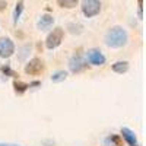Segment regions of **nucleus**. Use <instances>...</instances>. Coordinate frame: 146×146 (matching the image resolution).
Wrapping results in <instances>:
<instances>
[{
    "label": "nucleus",
    "mask_w": 146,
    "mask_h": 146,
    "mask_svg": "<svg viewBox=\"0 0 146 146\" xmlns=\"http://www.w3.org/2000/svg\"><path fill=\"white\" fill-rule=\"evenodd\" d=\"M129 41L127 31L121 27H113L105 34V44L111 48H121Z\"/></svg>",
    "instance_id": "obj_1"
},
{
    "label": "nucleus",
    "mask_w": 146,
    "mask_h": 146,
    "mask_svg": "<svg viewBox=\"0 0 146 146\" xmlns=\"http://www.w3.org/2000/svg\"><path fill=\"white\" fill-rule=\"evenodd\" d=\"M63 36H64V31L63 28H54L50 34H48L47 40H45V47L48 48V50H54V48H57L60 44H62L63 41Z\"/></svg>",
    "instance_id": "obj_2"
},
{
    "label": "nucleus",
    "mask_w": 146,
    "mask_h": 146,
    "mask_svg": "<svg viewBox=\"0 0 146 146\" xmlns=\"http://www.w3.org/2000/svg\"><path fill=\"white\" fill-rule=\"evenodd\" d=\"M82 13L86 18H94L101 12L100 0H82Z\"/></svg>",
    "instance_id": "obj_3"
},
{
    "label": "nucleus",
    "mask_w": 146,
    "mask_h": 146,
    "mask_svg": "<svg viewBox=\"0 0 146 146\" xmlns=\"http://www.w3.org/2000/svg\"><path fill=\"white\" fill-rule=\"evenodd\" d=\"M42 72H44V62L38 57H34L25 64V73L29 76H36Z\"/></svg>",
    "instance_id": "obj_4"
},
{
    "label": "nucleus",
    "mask_w": 146,
    "mask_h": 146,
    "mask_svg": "<svg viewBox=\"0 0 146 146\" xmlns=\"http://www.w3.org/2000/svg\"><path fill=\"white\" fill-rule=\"evenodd\" d=\"M69 69L72 73H80L83 70L88 69V62L85 60L82 56H73L70 60H69Z\"/></svg>",
    "instance_id": "obj_5"
},
{
    "label": "nucleus",
    "mask_w": 146,
    "mask_h": 146,
    "mask_svg": "<svg viewBox=\"0 0 146 146\" xmlns=\"http://www.w3.org/2000/svg\"><path fill=\"white\" fill-rule=\"evenodd\" d=\"M15 53V44L10 38H0V57L9 58Z\"/></svg>",
    "instance_id": "obj_6"
},
{
    "label": "nucleus",
    "mask_w": 146,
    "mask_h": 146,
    "mask_svg": "<svg viewBox=\"0 0 146 146\" xmlns=\"http://www.w3.org/2000/svg\"><path fill=\"white\" fill-rule=\"evenodd\" d=\"M86 58H88V62H89L92 66H102V64H105V56H104L100 50H96V48L88 50Z\"/></svg>",
    "instance_id": "obj_7"
},
{
    "label": "nucleus",
    "mask_w": 146,
    "mask_h": 146,
    "mask_svg": "<svg viewBox=\"0 0 146 146\" xmlns=\"http://www.w3.org/2000/svg\"><path fill=\"white\" fill-rule=\"evenodd\" d=\"M121 139H124L129 143V146H136L137 145V139H136L135 131H131L129 127L121 129Z\"/></svg>",
    "instance_id": "obj_8"
},
{
    "label": "nucleus",
    "mask_w": 146,
    "mask_h": 146,
    "mask_svg": "<svg viewBox=\"0 0 146 146\" xmlns=\"http://www.w3.org/2000/svg\"><path fill=\"white\" fill-rule=\"evenodd\" d=\"M53 23H54V18L51 15H42L36 25H38L40 31H47V29H50L53 27Z\"/></svg>",
    "instance_id": "obj_9"
},
{
    "label": "nucleus",
    "mask_w": 146,
    "mask_h": 146,
    "mask_svg": "<svg viewBox=\"0 0 146 146\" xmlns=\"http://www.w3.org/2000/svg\"><path fill=\"white\" fill-rule=\"evenodd\" d=\"M105 146H123V139L120 135H110L104 140Z\"/></svg>",
    "instance_id": "obj_10"
},
{
    "label": "nucleus",
    "mask_w": 146,
    "mask_h": 146,
    "mask_svg": "<svg viewBox=\"0 0 146 146\" xmlns=\"http://www.w3.org/2000/svg\"><path fill=\"white\" fill-rule=\"evenodd\" d=\"M13 88H15V92L18 94V95H23L28 89H29V83H23V82H21V80H13Z\"/></svg>",
    "instance_id": "obj_11"
},
{
    "label": "nucleus",
    "mask_w": 146,
    "mask_h": 146,
    "mask_svg": "<svg viewBox=\"0 0 146 146\" xmlns=\"http://www.w3.org/2000/svg\"><path fill=\"white\" fill-rule=\"evenodd\" d=\"M111 69H113V72L118 73V75H123V73H126L129 70V63L127 62H115Z\"/></svg>",
    "instance_id": "obj_12"
},
{
    "label": "nucleus",
    "mask_w": 146,
    "mask_h": 146,
    "mask_svg": "<svg viewBox=\"0 0 146 146\" xmlns=\"http://www.w3.org/2000/svg\"><path fill=\"white\" fill-rule=\"evenodd\" d=\"M22 12H23V0H19V2L16 3L15 10H13V23H15V25L18 23V21H19V18L22 15Z\"/></svg>",
    "instance_id": "obj_13"
},
{
    "label": "nucleus",
    "mask_w": 146,
    "mask_h": 146,
    "mask_svg": "<svg viewBox=\"0 0 146 146\" xmlns=\"http://www.w3.org/2000/svg\"><path fill=\"white\" fill-rule=\"evenodd\" d=\"M78 2L79 0H57V5L64 9H73V7H76Z\"/></svg>",
    "instance_id": "obj_14"
},
{
    "label": "nucleus",
    "mask_w": 146,
    "mask_h": 146,
    "mask_svg": "<svg viewBox=\"0 0 146 146\" xmlns=\"http://www.w3.org/2000/svg\"><path fill=\"white\" fill-rule=\"evenodd\" d=\"M66 78H67V72H64V70H58V72H56L54 75L51 76V80H53L54 83H58V82H63Z\"/></svg>",
    "instance_id": "obj_15"
},
{
    "label": "nucleus",
    "mask_w": 146,
    "mask_h": 146,
    "mask_svg": "<svg viewBox=\"0 0 146 146\" xmlns=\"http://www.w3.org/2000/svg\"><path fill=\"white\" fill-rule=\"evenodd\" d=\"M0 72H2L3 73V75H6V76H10V78H18L19 75H18V73L15 72V70H12L9 66H2V67H0Z\"/></svg>",
    "instance_id": "obj_16"
},
{
    "label": "nucleus",
    "mask_w": 146,
    "mask_h": 146,
    "mask_svg": "<svg viewBox=\"0 0 146 146\" xmlns=\"http://www.w3.org/2000/svg\"><path fill=\"white\" fill-rule=\"evenodd\" d=\"M69 29H70L72 34H80L82 32V27L80 25H73V23L69 25Z\"/></svg>",
    "instance_id": "obj_17"
},
{
    "label": "nucleus",
    "mask_w": 146,
    "mask_h": 146,
    "mask_svg": "<svg viewBox=\"0 0 146 146\" xmlns=\"http://www.w3.org/2000/svg\"><path fill=\"white\" fill-rule=\"evenodd\" d=\"M21 51H22V56L19 57V60H23V58H25V56H28V53L31 51V47L29 45H23L21 48Z\"/></svg>",
    "instance_id": "obj_18"
},
{
    "label": "nucleus",
    "mask_w": 146,
    "mask_h": 146,
    "mask_svg": "<svg viewBox=\"0 0 146 146\" xmlns=\"http://www.w3.org/2000/svg\"><path fill=\"white\" fill-rule=\"evenodd\" d=\"M6 7H7L6 2H5V0H0V12H3V10H5Z\"/></svg>",
    "instance_id": "obj_19"
},
{
    "label": "nucleus",
    "mask_w": 146,
    "mask_h": 146,
    "mask_svg": "<svg viewBox=\"0 0 146 146\" xmlns=\"http://www.w3.org/2000/svg\"><path fill=\"white\" fill-rule=\"evenodd\" d=\"M40 85H41V83H40L38 80H35V82H31V83H29V88H32V86H40Z\"/></svg>",
    "instance_id": "obj_20"
},
{
    "label": "nucleus",
    "mask_w": 146,
    "mask_h": 146,
    "mask_svg": "<svg viewBox=\"0 0 146 146\" xmlns=\"http://www.w3.org/2000/svg\"><path fill=\"white\" fill-rule=\"evenodd\" d=\"M0 146H19V145H12V143H0Z\"/></svg>",
    "instance_id": "obj_21"
},
{
    "label": "nucleus",
    "mask_w": 146,
    "mask_h": 146,
    "mask_svg": "<svg viewBox=\"0 0 146 146\" xmlns=\"http://www.w3.org/2000/svg\"><path fill=\"white\" fill-rule=\"evenodd\" d=\"M136 146H139V145H136Z\"/></svg>",
    "instance_id": "obj_22"
}]
</instances>
